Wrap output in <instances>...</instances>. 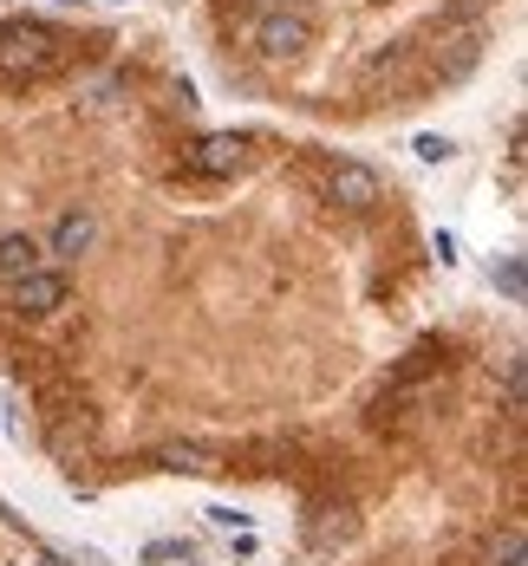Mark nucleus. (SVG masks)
<instances>
[{
  "label": "nucleus",
  "mask_w": 528,
  "mask_h": 566,
  "mask_svg": "<svg viewBox=\"0 0 528 566\" xmlns=\"http://www.w3.org/2000/svg\"><path fill=\"white\" fill-rule=\"evenodd\" d=\"M65 65V33L46 20H0V85H27Z\"/></svg>",
  "instance_id": "f257e3e1"
},
{
  "label": "nucleus",
  "mask_w": 528,
  "mask_h": 566,
  "mask_svg": "<svg viewBox=\"0 0 528 566\" xmlns=\"http://www.w3.org/2000/svg\"><path fill=\"white\" fill-rule=\"evenodd\" d=\"M307 40H313V20H307L300 7H268V13L255 20V53L268 59V65L300 59L307 53Z\"/></svg>",
  "instance_id": "f03ea898"
},
{
  "label": "nucleus",
  "mask_w": 528,
  "mask_h": 566,
  "mask_svg": "<svg viewBox=\"0 0 528 566\" xmlns=\"http://www.w3.org/2000/svg\"><path fill=\"white\" fill-rule=\"evenodd\" d=\"M327 202H333V209H346V216L379 209V170H372V164H359V157H340V164L327 170Z\"/></svg>",
  "instance_id": "7ed1b4c3"
},
{
  "label": "nucleus",
  "mask_w": 528,
  "mask_h": 566,
  "mask_svg": "<svg viewBox=\"0 0 528 566\" xmlns=\"http://www.w3.org/2000/svg\"><path fill=\"white\" fill-rule=\"evenodd\" d=\"M7 306H13L20 319H53L59 306H65V274H53V268H33V274L7 281Z\"/></svg>",
  "instance_id": "20e7f679"
},
{
  "label": "nucleus",
  "mask_w": 528,
  "mask_h": 566,
  "mask_svg": "<svg viewBox=\"0 0 528 566\" xmlns=\"http://www.w3.org/2000/svg\"><path fill=\"white\" fill-rule=\"evenodd\" d=\"M241 164H248V137H235V130H216V137H203L189 150V170L196 176H235Z\"/></svg>",
  "instance_id": "39448f33"
},
{
  "label": "nucleus",
  "mask_w": 528,
  "mask_h": 566,
  "mask_svg": "<svg viewBox=\"0 0 528 566\" xmlns=\"http://www.w3.org/2000/svg\"><path fill=\"white\" fill-rule=\"evenodd\" d=\"M92 241H99V216H92V209H65L40 248H46V254H59V261H79Z\"/></svg>",
  "instance_id": "423d86ee"
},
{
  "label": "nucleus",
  "mask_w": 528,
  "mask_h": 566,
  "mask_svg": "<svg viewBox=\"0 0 528 566\" xmlns=\"http://www.w3.org/2000/svg\"><path fill=\"white\" fill-rule=\"evenodd\" d=\"M33 268H46L40 234H0V281H20V274H33Z\"/></svg>",
  "instance_id": "0eeeda50"
},
{
  "label": "nucleus",
  "mask_w": 528,
  "mask_h": 566,
  "mask_svg": "<svg viewBox=\"0 0 528 566\" xmlns=\"http://www.w3.org/2000/svg\"><path fill=\"white\" fill-rule=\"evenodd\" d=\"M164 469H183V475H209V469H216V455L203 450V443H170V450H164Z\"/></svg>",
  "instance_id": "6e6552de"
},
{
  "label": "nucleus",
  "mask_w": 528,
  "mask_h": 566,
  "mask_svg": "<svg viewBox=\"0 0 528 566\" xmlns=\"http://www.w3.org/2000/svg\"><path fill=\"white\" fill-rule=\"evenodd\" d=\"M411 150H417V164H444V157H451L457 144H451V137H437V130H424V137H417Z\"/></svg>",
  "instance_id": "1a4fd4ad"
},
{
  "label": "nucleus",
  "mask_w": 528,
  "mask_h": 566,
  "mask_svg": "<svg viewBox=\"0 0 528 566\" xmlns=\"http://www.w3.org/2000/svg\"><path fill=\"white\" fill-rule=\"evenodd\" d=\"M496 281H503V293H509V300H522V261H516V254H509V261H503V274H496Z\"/></svg>",
  "instance_id": "9d476101"
}]
</instances>
